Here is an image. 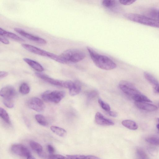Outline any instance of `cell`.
Returning a JSON list of instances; mask_svg holds the SVG:
<instances>
[{"instance_id": "6da1fadb", "label": "cell", "mask_w": 159, "mask_h": 159, "mask_svg": "<svg viewBox=\"0 0 159 159\" xmlns=\"http://www.w3.org/2000/svg\"><path fill=\"white\" fill-rule=\"evenodd\" d=\"M87 49L93 62L98 67L107 70L116 68V64L108 57L98 53L90 47H87Z\"/></svg>"}, {"instance_id": "3957f363", "label": "cell", "mask_w": 159, "mask_h": 159, "mask_svg": "<svg viewBox=\"0 0 159 159\" xmlns=\"http://www.w3.org/2000/svg\"><path fill=\"white\" fill-rule=\"evenodd\" d=\"M124 16L127 19L133 22L159 28V20L153 19L144 16L132 13H126L124 15Z\"/></svg>"}, {"instance_id": "60d3db41", "label": "cell", "mask_w": 159, "mask_h": 159, "mask_svg": "<svg viewBox=\"0 0 159 159\" xmlns=\"http://www.w3.org/2000/svg\"></svg>"}, {"instance_id": "ba28073f", "label": "cell", "mask_w": 159, "mask_h": 159, "mask_svg": "<svg viewBox=\"0 0 159 159\" xmlns=\"http://www.w3.org/2000/svg\"><path fill=\"white\" fill-rule=\"evenodd\" d=\"M27 105L30 108L39 112L42 111L45 107L43 101L36 97H33L30 99L27 102Z\"/></svg>"}, {"instance_id": "9a60e30c", "label": "cell", "mask_w": 159, "mask_h": 159, "mask_svg": "<svg viewBox=\"0 0 159 159\" xmlns=\"http://www.w3.org/2000/svg\"><path fill=\"white\" fill-rule=\"evenodd\" d=\"M23 60L31 67L38 72H42L44 70L43 66L35 61L28 58H24Z\"/></svg>"}, {"instance_id": "e575fe53", "label": "cell", "mask_w": 159, "mask_h": 159, "mask_svg": "<svg viewBox=\"0 0 159 159\" xmlns=\"http://www.w3.org/2000/svg\"><path fill=\"white\" fill-rule=\"evenodd\" d=\"M47 149L49 153L53 154L55 152L54 148L51 145L48 144L47 146Z\"/></svg>"}, {"instance_id": "83f0119b", "label": "cell", "mask_w": 159, "mask_h": 159, "mask_svg": "<svg viewBox=\"0 0 159 159\" xmlns=\"http://www.w3.org/2000/svg\"><path fill=\"white\" fill-rule=\"evenodd\" d=\"M137 153L139 159H150L145 152L141 148L137 149Z\"/></svg>"}, {"instance_id": "f35d334b", "label": "cell", "mask_w": 159, "mask_h": 159, "mask_svg": "<svg viewBox=\"0 0 159 159\" xmlns=\"http://www.w3.org/2000/svg\"><path fill=\"white\" fill-rule=\"evenodd\" d=\"M27 159H34V158L30 155L27 157Z\"/></svg>"}, {"instance_id": "4dcf8cb0", "label": "cell", "mask_w": 159, "mask_h": 159, "mask_svg": "<svg viewBox=\"0 0 159 159\" xmlns=\"http://www.w3.org/2000/svg\"><path fill=\"white\" fill-rule=\"evenodd\" d=\"M48 159H69L67 157H65L59 154L51 155L48 157Z\"/></svg>"}, {"instance_id": "e0dca14e", "label": "cell", "mask_w": 159, "mask_h": 159, "mask_svg": "<svg viewBox=\"0 0 159 159\" xmlns=\"http://www.w3.org/2000/svg\"><path fill=\"white\" fill-rule=\"evenodd\" d=\"M73 86L69 89V93L71 96H75L78 94L81 91V88L80 83L78 81L74 82Z\"/></svg>"}, {"instance_id": "ffe728a7", "label": "cell", "mask_w": 159, "mask_h": 159, "mask_svg": "<svg viewBox=\"0 0 159 159\" xmlns=\"http://www.w3.org/2000/svg\"><path fill=\"white\" fill-rule=\"evenodd\" d=\"M30 145L35 152L39 155H41L43 151V148L42 146L38 143L33 141H30Z\"/></svg>"}, {"instance_id": "74e56055", "label": "cell", "mask_w": 159, "mask_h": 159, "mask_svg": "<svg viewBox=\"0 0 159 159\" xmlns=\"http://www.w3.org/2000/svg\"><path fill=\"white\" fill-rule=\"evenodd\" d=\"M157 121L158 122V124L156 125L158 131H159V118H157Z\"/></svg>"}, {"instance_id": "603a6c76", "label": "cell", "mask_w": 159, "mask_h": 159, "mask_svg": "<svg viewBox=\"0 0 159 159\" xmlns=\"http://www.w3.org/2000/svg\"><path fill=\"white\" fill-rule=\"evenodd\" d=\"M35 118L37 121L40 125L46 126L48 125L47 120L43 115L36 114L35 115Z\"/></svg>"}, {"instance_id": "8992f818", "label": "cell", "mask_w": 159, "mask_h": 159, "mask_svg": "<svg viewBox=\"0 0 159 159\" xmlns=\"http://www.w3.org/2000/svg\"><path fill=\"white\" fill-rule=\"evenodd\" d=\"M21 46L24 48L32 53L49 57L57 62L59 61L58 56L53 53L28 44H22Z\"/></svg>"}, {"instance_id": "484cf974", "label": "cell", "mask_w": 159, "mask_h": 159, "mask_svg": "<svg viewBox=\"0 0 159 159\" xmlns=\"http://www.w3.org/2000/svg\"><path fill=\"white\" fill-rule=\"evenodd\" d=\"M146 141L152 144L159 146V137L156 135H152L147 137Z\"/></svg>"}, {"instance_id": "7402d4cb", "label": "cell", "mask_w": 159, "mask_h": 159, "mask_svg": "<svg viewBox=\"0 0 159 159\" xmlns=\"http://www.w3.org/2000/svg\"><path fill=\"white\" fill-rule=\"evenodd\" d=\"M132 98L135 102H152V101L150 99L142 93L134 96Z\"/></svg>"}, {"instance_id": "5bb4252c", "label": "cell", "mask_w": 159, "mask_h": 159, "mask_svg": "<svg viewBox=\"0 0 159 159\" xmlns=\"http://www.w3.org/2000/svg\"><path fill=\"white\" fill-rule=\"evenodd\" d=\"M135 104L139 108L145 111H152L158 109L156 105L147 102H135Z\"/></svg>"}, {"instance_id": "52a82bcc", "label": "cell", "mask_w": 159, "mask_h": 159, "mask_svg": "<svg viewBox=\"0 0 159 159\" xmlns=\"http://www.w3.org/2000/svg\"><path fill=\"white\" fill-rule=\"evenodd\" d=\"M119 86L123 92L132 98L136 95L141 93L133 84L127 81H120L119 83Z\"/></svg>"}, {"instance_id": "4316f807", "label": "cell", "mask_w": 159, "mask_h": 159, "mask_svg": "<svg viewBox=\"0 0 159 159\" xmlns=\"http://www.w3.org/2000/svg\"><path fill=\"white\" fill-rule=\"evenodd\" d=\"M30 90V89L29 85L26 83H22L19 88V92L25 95L28 94Z\"/></svg>"}, {"instance_id": "ab89813d", "label": "cell", "mask_w": 159, "mask_h": 159, "mask_svg": "<svg viewBox=\"0 0 159 159\" xmlns=\"http://www.w3.org/2000/svg\"><path fill=\"white\" fill-rule=\"evenodd\" d=\"M158 20H159V10L158 14Z\"/></svg>"}, {"instance_id": "2e32d148", "label": "cell", "mask_w": 159, "mask_h": 159, "mask_svg": "<svg viewBox=\"0 0 159 159\" xmlns=\"http://www.w3.org/2000/svg\"><path fill=\"white\" fill-rule=\"evenodd\" d=\"M0 35L8 37L15 40L21 41H24V40L16 34L11 32L7 31L0 28Z\"/></svg>"}, {"instance_id": "9c48e42d", "label": "cell", "mask_w": 159, "mask_h": 159, "mask_svg": "<svg viewBox=\"0 0 159 159\" xmlns=\"http://www.w3.org/2000/svg\"><path fill=\"white\" fill-rule=\"evenodd\" d=\"M14 30L21 36L31 41L42 44H45L47 43L46 41L44 39L29 33L20 28H15Z\"/></svg>"}, {"instance_id": "ac0fdd59", "label": "cell", "mask_w": 159, "mask_h": 159, "mask_svg": "<svg viewBox=\"0 0 159 159\" xmlns=\"http://www.w3.org/2000/svg\"><path fill=\"white\" fill-rule=\"evenodd\" d=\"M121 123L124 126L131 130H135L138 128V126L136 123L131 120H124L122 121Z\"/></svg>"}, {"instance_id": "836d02e7", "label": "cell", "mask_w": 159, "mask_h": 159, "mask_svg": "<svg viewBox=\"0 0 159 159\" xmlns=\"http://www.w3.org/2000/svg\"><path fill=\"white\" fill-rule=\"evenodd\" d=\"M0 40L2 43L6 44H8L9 43V41L4 36H0Z\"/></svg>"}, {"instance_id": "277c9868", "label": "cell", "mask_w": 159, "mask_h": 159, "mask_svg": "<svg viewBox=\"0 0 159 159\" xmlns=\"http://www.w3.org/2000/svg\"><path fill=\"white\" fill-rule=\"evenodd\" d=\"M65 95V93L63 91L48 90L42 93L41 97L46 102L57 103L61 101Z\"/></svg>"}, {"instance_id": "cb8c5ba5", "label": "cell", "mask_w": 159, "mask_h": 159, "mask_svg": "<svg viewBox=\"0 0 159 159\" xmlns=\"http://www.w3.org/2000/svg\"><path fill=\"white\" fill-rule=\"evenodd\" d=\"M102 4L104 7L109 9L113 8L117 5L116 1L113 0H104Z\"/></svg>"}, {"instance_id": "7c38bea8", "label": "cell", "mask_w": 159, "mask_h": 159, "mask_svg": "<svg viewBox=\"0 0 159 159\" xmlns=\"http://www.w3.org/2000/svg\"><path fill=\"white\" fill-rule=\"evenodd\" d=\"M95 121L96 124L102 125L110 126L114 125L113 121L105 118L102 114L99 112L95 114Z\"/></svg>"}, {"instance_id": "8fae6325", "label": "cell", "mask_w": 159, "mask_h": 159, "mask_svg": "<svg viewBox=\"0 0 159 159\" xmlns=\"http://www.w3.org/2000/svg\"><path fill=\"white\" fill-rule=\"evenodd\" d=\"M12 151L19 156L27 157L30 155L29 150L24 145L21 144H15L11 147Z\"/></svg>"}, {"instance_id": "f546056e", "label": "cell", "mask_w": 159, "mask_h": 159, "mask_svg": "<svg viewBox=\"0 0 159 159\" xmlns=\"http://www.w3.org/2000/svg\"><path fill=\"white\" fill-rule=\"evenodd\" d=\"M3 101L4 105L8 108H12L14 107L13 100L3 99Z\"/></svg>"}, {"instance_id": "44dd1931", "label": "cell", "mask_w": 159, "mask_h": 159, "mask_svg": "<svg viewBox=\"0 0 159 159\" xmlns=\"http://www.w3.org/2000/svg\"><path fill=\"white\" fill-rule=\"evenodd\" d=\"M50 129L53 133L60 137L65 136L67 133L65 129L58 126H52L50 127Z\"/></svg>"}, {"instance_id": "7a4b0ae2", "label": "cell", "mask_w": 159, "mask_h": 159, "mask_svg": "<svg viewBox=\"0 0 159 159\" xmlns=\"http://www.w3.org/2000/svg\"><path fill=\"white\" fill-rule=\"evenodd\" d=\"M60 63L69 64L80 61L85 57V53L78 49H70L66 50L59 56Z\"/></svg>"}, {"instance_id": "f1b7e54d", "label": "cell", "mask_w": 159, "mask_h": 159, "mask_svg": "<svg viewBox=\"0 0 159 159\" xmlns=\"http://www.w3.org/2000/svg\"><path fill=\"white\" fill-rule=\"evenodd\" d=\"M98 102L100 106L104 110L107 112L110 111V106L107 103L105 102L100 98L98 99Z\"/></svg>"}, {"instance_id": "d4e9b609", "label": "cell", "mask_w": 159, "mask_h": 159, "mask_svg": "<svg viewBox=\"0 0 159 159\" xmlns=\"http://www.w3.org/2000/svg\"><path fill=\"white\" fill-rule=\"evenodd\" d=\"M0 116L6 123L8 124H10L11 121L9 116L6 111L3 108H0Z\"/></svg>"}, {"instance_id": "d6a6232c", "label": "cell", "mask_w": 159, "mask_h": 159, "mask_svg": "<svg viewBox=\"0 0 159 159\" xmlns=\"http://www.w3.org/2000/svg\"><path fill=\"white\" fill-rule=\"evenodd\" d=\"M135 0H120V3L124 5H131L134 3Z\"/></svg>"}, {"instance_id": "4fadbf2b", "label": "cell", "mask_w": 159, "mask_h": 159, "mask_svg": "<svg viewBox=\"0 0 159 159\" xmlns=\"http://www.w3.org/2000/svg\"><path fill=\"white\" fill-rule=\"evenodd\" d=\"M143 75L145 78L153 86L155 91L159 93V82L150 73L145 71Z\"/></svg>"}, {"instance_id": "30bf717a", "label": "cell", "mask_w": 159, "mask_h": 159, "mask_svg": "<svg viewBox=\"0 0 159 159\" xmlns=\"http://www.w3.org/2000/svg\"><path fill=\"white\" fill-rule=\"evenodd\" d=\"M0 95L3 99L13 100L16 95V92L14 88L8 86L2 88L1 89Z\"/></svg>"}, {"instance_id": "1f68e13d", "label": "cell", "mask_w": 159, "mask_h": 159, "mask_svg": "<svg viewBox=\"0 0 159 159\" xmlns=\"http://www.w3.org/2000/svg\"><path fill=\"white\" fill-rule=\"evenodd\" d=\"M98 94V92L95 90H93L90 92L88 94V99L90 100L95 98Z\"/></svg>"}, {"instance_id": "5b68a950", "label": "cell", "mask_w": 159, "mask_h": 159, "mask_svg": "<svg viewBox=\"0 0 159 159\" xmlns=\"http://www.w3.org/2000/svg\"><path fill=\"white\" fill-rule=\"evenodd\" d=\"M36 76L44 81L52 84L63 87L69 89L73 85L74 83L70 80L62 81L51 78L47 75L41 73L36 72Z\"/></svg>"}, {"instance_id": "d590c367", "label": "cell", "mask_w": 159, "mask_h": 159, "mask_svg": "<svg viewBox=\"0 0 159 159\" xmlns=\"http://www.w3.org/2000/svg\"><path fill=\"white\" fill-rule=\"evenodd\" d=\"M8 75V73L5 71H0V78H3L6 77Z\"/></svg>"}, {"instance_id": "8d00e7d4", "label": "cell", "mask_w": 159, "mask_h": 159, "mask_svg": "<svg viewBox=\"0 0 159 159\" xmlns=\"http://www.w3.org/2000/svg\"><path fill=\"white\" fill-rule=\"evenodd\" d=\"M108 113L110 116L113 117H116L118 115L117 113L114 111H110L108 112Z\"/></svg>"}, {"instance_id": "d6986e66", "label": "cell", "mask_w": 159, "mask_h": 159, "mask_svg": "<svg viewBox=\"0 0 159 159\" xmlns=\"http://www.w3.org/2000/svg\"><path fill=\"white\" fill-rule=\"evenodd\" d=\"M66 157L69 159H100L97 157L91 155H66Z\"/></svg>"}]
</instances>
